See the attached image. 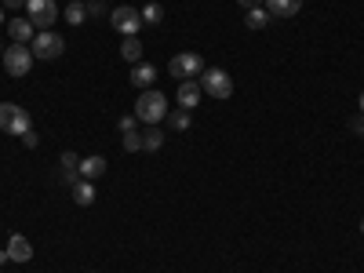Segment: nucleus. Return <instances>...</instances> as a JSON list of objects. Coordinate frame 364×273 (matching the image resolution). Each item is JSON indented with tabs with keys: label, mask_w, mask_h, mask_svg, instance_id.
Returning <instances> with one entry per match:
<instances>
[{
	"label": "nucleus",
	"mask_w": 364,
	"mask_h": 273,
	"mask_svg": "<svg viewBox=\"0 0 364 273\" xmlns=\"http://www.w3.org/2000/svg\"><path fill=\"white\" fill-rule=\"evenodd\" d=\"M135 117L146 120V124H161V120L168 117V99H164V91L157 87H146L139 102H135Z\"/></svg>",
	"instance_id": "obj_1"
},
{
	"label": "nucleus",
	"mask_w": 364,
	"mask_h": 273,
	"mask_svg": "<svg viewBox=\"0 0 364 273\" xmlns=\"http://www.w3.org/2000/svg\"><path fill=\"white\" fill-rule=\"evenodd\" d=\"M0 132L22 139L26 132H33V117H29V109H22L15 102H0Z\"/></svg>",
	"instance_id": "obj_2"
},
{
	"label": "nucleus",
	"mask_w": 364,
	"mask_h": 273,
	"mask_svg": "<svg viewBox=\"0 0 364 273\" xmlns=\"http://www.w3.org/2000/svg\"><path fill=\"white\" fill-rule=\"evenodd\" d=\"M168 73H171L175 80H193V77L204 73V58H200L197 51H178L171 63H168Z\"/></svg>",
	"instance_id": "obj_3"
},
{
	"label": "nucleus",
	"mask_w": 364,
	"mask_h": 273,
	"mask_svg": "<svg viewBox=\"0 0 364 273\" xmlns=\"http://www.w3.org/2000/svg\"><path fill=\"white\" fill-rule=\"evenodd\" d=\"M200 91H204V95H211V99H230V95H233V77H230L226 70H208V66H204V73H200Z\"/></svg>",
	"instance_id": "obj_4"
},
{
	"label": "nucleus",
	"mask_w": 364,
	"mask_h": 273,
	"mask_svg": "<svg viewBox=\"0 0 364 273\" xmlns=\"http://www.w3.org/2000/svg\"><path fill=\"white\" fill-rule=\"evenodd\" d=\"M33 58H44V63H51V58H58L66 51V41L58 37V33H51V29H41V33L33 37Z\"/></svg>",
	"instance_id": "obj_5"
},
{
	"label": "nucleus",
	"mask_w": 364,
	"mask_h": 273,
	"mask_svg": "<svg viewBox=\"0 0 364 273\" xmlns=\"http://www.w3.org/2000/svg\"><path fill=\"white\" fill-rule=\"evenodd\" d=\"M0 58H4V70H8L11 77H26L29 66H33V51H29L26 44H11Z\"/></svg>",
	"instance_id": "obj_6"
},
{
	"label": "nucleus",
	"mask_w": 364,
	"mask_h": 273,
	"mask_svg": "<svg viewBox=\"0 0 364 273\" xmlns=\"http://www.w3.org/2000/svg\"><path fill=\"white\" fill-rule=\"evenodd\" d=\"M26 11H29L33 29H48L58 18V4H55V0H26Z\"/></svg>",
	"instance_id": "obj_7"
},
{
	"label": "nucleus",
	"mask_w": 364,
	"mask_h": 273,
	"mask_svg": "<svg viewBox=\"0 0 364 273\" xmlns=\"http://www.w3.org/2000/svg\"><path fill=\"white\" fill-rule=\"evenodd\" d=\"M109 18H113V29L124 37H139V29L146 26L142 11H135V8H117V11H109Z\"/></svg>",
	"instance_id": "obj_8"
},
{
	"label": "nucleus",
	"mask_w": 364,
	"mask_h": 273,
	"mask_svg": "<svg viewBox=\"0 0 364 273\" xmlns=\"http://www.w3.org/2000/svg\"><path fill=\"white\" fill-rule=\"evenodd\" d=\"M262 8L269 11V18H295L302 11V0H262Z\"/></svg>",
	"instance_id": "obj_9"
},
{
	"label": "nucleus",
	"mask_w": 364,
	"mask_h": 273,
	"mask_svg": "<svg viewBox=\"0 0 364 273\" xmlns=\"http://www.w3.org/2000/svg\"><path fill=\"white\" fill-rule=\"evenodd\" d=\"M200 80H178V106L182 109H197V102H200Z\"/></svg>",
	"instance_id": "obj_10"
},
{
	"label": "nucleus",
	"mask_w": 364,
	"mask_h": 273,
	"mask_svg": "<svg viewBox=\"0 0 364 273\" xmlns=\"http://www.w3.org/2000/svg\"><path fill=\"white\" fill-rule=\"evenodd\" d=\"M8 259H11V262H29V259H33V245H29L22 233H15V237L8 240Z\"/></svg>",
	"instance_id": "obj_11"
},
{
	"label": "nucleus",
	"mask_w": 364,
	"mask_h": 273,
	"mask_svg": "<svg viewBox=\"0 0 364 273\" xmlns=\"http://www.w3.org/2000/svg\"><path fill=\"white\" fill-rule=\"evenodd\" d=\"M8 33H11L15 44H26V41L37 37V29H33V22H26V18H8Z\"/></svg>",
	"instance_id": "obj_12"
},
{
	"label": "nucleus",
	"mask_w": 364,
	"mask_h": 273,
	"mask_svg": "<svg viewBox=\"0 0 364 273\" xmlns=\"http://www.w3.org/2000/svg\"><path fill=\"white\" fill-rule=\"evenodd\" d=\"M154 80H157V70L149 66V63H139V66L132 70V84L142 87V91H146V87H154Z\"/></svg>",
	"instance_id": "obj_13"
},
{
	"label": "nucleus",
	"mask_w": 364,
	"mask_h": 273,
	"mask_svg": "<svg viewBox=\"0 0 364 273\" xmlns=\"http://www.w3.org/2000/svg\"><path fill=\"white\" fill-rule=\"evenodd\" d=\"M63 175H66V186L80 182V157L73 154V149H66V154H63Z\"/></svg>",
	"instance_id": "obj_14"
},
{
	"label": "nucleus",
	"mask_w": 364,
	"mask_h": 273,
	"mask_svg": "<svg viewBox=\"0 0 364 273\" xmlns=\"http://www.w3.org/2000/svg\"><path fill=\"white\" fill-rule=\"evenodd\" d=\"M102 171H106V157H84L80 161V178H87V182H95Z\"/></svg>",
	"instance_id": "obj_15"
},
{
	"label": "nucleus",
	"mask_w": 364,
	"mask_h": 273,
	"mask_svg": "<svg viewBox=\"0 0 364 273\" xmlns=\"http://www.w3.org/2000/svg\"><path fill=\"white\" fill-rule=\"evenodd\" d=\"M73 200L80 204V208H87V204H95V186H91V182L87 178H80V182H73Z\"/></svg>",
	"instance_id": "obj_16"
},
{
	"label": "nucleus",
	"mask_w": 364,
	"mask_h": 273,
	"mask_svg": "<svg viewBox=\"0 0 364 273\" xmlns=\"http://www.w3.org/2000/svg\"><path fill=\"white\" fill-rule=\"evenodd\" d=\"M120 55H124V63L139 66V63H142V41H139V37H124V44H120Z\"/></svg>",
	"instance_id": "obj_17"
},
{
	"label": "nucleus",
	"mask_w": 364,
	"mask_h": 273,
	"mask_svg": "<svg viewBox=\"0 0 364 273\" xmlns=\"http://www.w3.org/2000/svg\"><path fill=\"white\" fill-rule=\"evenodd\" d=\"M84 18H87V4H80V0H70V4H66V22H70V26H84Z\"/></svg>",
	"instance_id": "obj_18"
},
{
	"label": "nucleus",
	"mask_w": 364,
	"mask_h": 273,
	"mask_svg": "<svg viewBox=\"0 0 364 273\" xmlns=\"http://www.w3.org/2000/svg\"><path fill=\"white\" fill-rule=\"evenodd\" d=\"M164 146V132L157 128V124H149V132L142 135V149H149V154H154V149H161Z\"/></svg>",
	"instance_id": "obj_19"
},
{
	"label": "nucleus",
	"mask_w": 364,
	"mask_h": 273,
	"mask_svg": "<svg viewBox=\"0 0 364 273\" xmlns=\"http://www.w3.org/2000/svg\"><path fill=\"white\" fill-rule=\"evenodd\" d=\"M248 29H262V26H269V11L266 8H248Z\"/></svg>",
	"instance_id": "obj_20"
},
{
	"label": "nucleus",
	"mask_w": 364,
	"mask_h": 273,
	"mask_svg": "<svg viewBox=\"0 0 364 273\" xmlns=\"http://www.w3.org/2000/svg\"><path fill=\"white\" fill-rule=\"evenodd\" d=\"M168 124H171L175 132H186V128L193 124V117H190V109H178V113H168Z\"/></svg>",
	"instance_id": "obj_21"
},
{
	"label": "nucleus",
	"mask_w": 364,
	"mask_h": 273,
	"mask_svg": "<svg viewBox=\"0 0 364 273\" xmlns=\"http://www.w3.org/2000/svg\"><path fill=\"white\" fill-rule=\"evenodd\" d=\"M161 18H164V8H161V4H146V8H142V22H146V26H157Z\"/></svg>",
	"instance_id": "obj_22"
},
{
	"label": "nucleus",
	"mask_w": 364,
	"mask_h": 273,
	"mask_svg": "<svg viewBox=\"0 0 364 273\" xmlns=\"http://www.w3.org/2000/svg\"><path fill=\"white\" fill-rule=\"evenodd\" d=\"M120 142H124V149H128V154L142 149V135H139V132H124V139H120Z\"/></svg>",
	"instance_id": "obj_23"
},
{
	"label": "nucleus",
	"mask_w": 364,
	"mask_h": 273,
	"mask_svg": "<svg viewBox=\"0 0 364 273\" xmlns=\"http://www.w3.org/2000/svg\"><path fill=\"white\" fill-rule=\"evenodd\" d=\"M0 8H8V11H18V8H26V0H0Z\"/></svg>",
	"instance_id": "obj_24"
},
{
	"label": "nucleus",
	"mask_w": 364,
	"mask_h": 273,
	"mask_svg": "<svg viewBox=\"0 0 364 273\" xmlns=\"http://www.w3.org/2000/svg\"><path fill=\"white\" fill-rule=\"evenodd\" d=\"M135 120L139 117H120V132H135Z\"/></svg>",
	"instance_id": "obj_25"
},
{
	"label": "nucleus",
	"mask_w": 364,
	"mask_h": 273,
	"mask_svg": "<svg viewBox=\"0 0 364 273\" xmlns=\"http://www.w3.org/2000/svg\"><path fill=\"white\" fill-rule=\"evenodd\" d=\"M22 142H26L29 149H37V142H41V139H37V132H26V135H22Z\"/></svg>",
	"instance_id": "obj_26"
},
{
	"label": "nucleus",
	"mask_w": 364,
	"mask_h": 273,
	"mask_svg": "<svg viewBox=\"0 0 364 273\" xmlns=\"http://www.w3.org/2000/svg\"><path fill=\"white\" fill-rule=\"evenodd\" d=\"M102 11H106V8H102V4H99V0H91V4H87V15H95V18H99V15H102Z\"/></svg>",
	"instance_id": "obj_27"
},
{
	"label": "nucleus",
	"mask_w": 364,
	"mask_h": 273,
	"mask_svg": "<svg viewBox=\"0 0 364 273\" xmlns=\"http://www.w3.org/2000/svg\"><path fill=\"white\" fill-rule=\"evenodd\" d=\"M240 8H262V0H237Z\"/></svg>",
	"instance_id": "obj_28"
},
{
	"label": "nucleus",
	"mask_w": 364,
	"mask_h": 273,
	"mask_svg": "<svg viewBox=\"0 0 364 273\" xmlns=\"http://www.w3.org/2000/svg\"><path fill=\"white\" fill-rule=\"evenodd\" d=\"M353 132H364V117H353Z\"/></svg>",
	"instance_id": "obj_29"
},
{
	"label": "nucleus",
	"mask_w": 364,
	"mask_h": 273,
	"mask_svg": "<svg viewBox=\"0 0 364 273\" xmlns=\"http://www.w3.org/2000/svg\"><path fill=\"white\" fill-rule=\"evenodd\" d=\"M0 26H8V22H4V8H0Z\"/></svg>",
	"instance_id": "obj_30"
},
{
	"label": "nucleus",
	"mask_w": 364,
	"mask_h": 273,
	"mask_svg": "<svg viewBox=\"0 0 364 273\" xmlns=\"http://www.w3.org/2000/svg\"><path fill=\"white\" fill-rule=\"evenodd\" d=\"M360 113H364V95H360Z\"/></svg>",
	"instance_id": "obj_31"
},
{
	"label": "nucleus",
	"mask_w": 364,
	"mask_h": 273,
	"mask_svg": "<svg viewBox=\"0 0 364 273\" xmlns=\"http://www.w3.org/2000/svg\"><path fill=\"white\" fill-rule=\"evenodd\" d=\"M360 233H364V219H360Z\"/></svg>",
	"instance_id": "obj_32"
},
{
	"label": "nucleus",
	"mask_w": 364,
	"mask_h": 273,
	"mask_svg": "<svg viewBox=\"0 0 364 273\" xmlns=\"http://www.w3.org/2000/svg\"><path fill=\"white\" fill-rule=\"evenodd\" d=\"M0 55H4V44H0Z\"/></svg>",
	"instance_id": "obj_33"
}]
</instances>
